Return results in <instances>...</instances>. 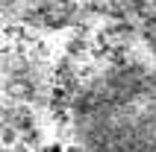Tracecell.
I'll return each mask as SVG.
<instances>
[{
  "instance_id": "cell-1",
  "label": "cell",
  "mask_w": 156,
  "mask_h": 152,
  "mask_svg": "<svg viewBox=\"0 0 156 152\" xmlns=\"http://www.w3.org/2000/svg\"><path fill=\"white\" fill-rule=\"evenodd\" d=\"M44 152H62V149H59V146H50V149H44Z\"/></svg>"
}]
</instances>
